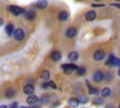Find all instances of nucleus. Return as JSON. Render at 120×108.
<instances>
[{"mask_svg": "<svg viewBox=\"0 0 120 108\" xmlns=\"http://www.w3.org/2000/svg\"><path fill=\"white\" fill-rule=\"evenodd\" d=\"M66 35H67V37H68V38H73V37L76 35V29H75L74 27H69V28L67 30Z\"/></svg>", "mask_w": 120, "mask_h": 108, "instance_id": "13", "label": "nucleus"}, {"mask_svg": "<svg viewBox=\"0 0 120 108\" xmlns=\"http://www.w3.org/2000/svg\"><path fill=\"white\" fill-rule=\"evenodd\" d=\"M50 100V98H49V96H47V95H44V96H42L41 97V99H40V100H41V102H43V103H46V102H48V100Z\"/></svg>", "mask_w": 120, "mask_h": 108, "instance_id": "23", "label": "nucleus"}, {"mask_svg": "<svg viewBox=\"0 0 120 108\" xmlns=\"http://www.w3.org/2000/svg\"><path fill=\"white\" fill-rule=\"evenodd\" d=\"M85 69L83 68V67H78V69H77V73L79 74V75H83L84 73H85Z\"/></svg>", "mask_w": 120, "mask_h": 108, "instance_id": "22", "label": "nucleus"}, {"mask_svg": "<svg viewBox=\"0 0 120 108\" xmlns=\"http://www.w3.org/2000/svg\"><path fill=\"white\" fill-rule=\"evenodd\" d=\"M38 101V98L37 97V96H34L33 94L32 95H29V97L27 98V100H26V102L28 103V104H35V103H37Z\"/></svg>", "mask_w": 120, "mask_h": 108, "instance_id": "7", "label": "nucleus"}, {"mask_svg": "<svg viewBox=\"0 0 120 108\" xmlns=\"http://www.w3.org/2000/svg\"><path fill=\"white\" fill-rule=\"evenodd\" d=\"M79 100L82 103H85V102H87V98L86 97H80L79 98Z\"/></svg>", "mask_w": 120, "mask_h": 108, "instance_id": "26", "label": "nucleus"}, {"mask_svg": "<svg viewBox=\"0 0 120 108\" xmlns=\"http://www.w3.org/2000/svg\"><path fill=\"white\" fill-rule=\"evenodd\" d=\"M104 5H95V4H93L92 5V7H103Z\"/></svg>", "mask_w": 120, "mask_h": 108, "instance_id": "32", "label": "nucleus"}, {"mask_svg": "<svg viewBox=\"0 0 120 108\" xmlns=\"http://www.w3.org/2000/svg\"><path fill=\"white\" fill-rule=\"evenodd\" d=\"M111 95V89L109 87H105L101 90V96L106 98V97H109Z\"/></svg>", "mask_w": 120, "mask_h": 108, "instance_id": "18", "label": "nucleus"}, {"mask_svg": "<svg viewBox=\"0 0 120 108\" xmlns=\"http://www.w3.org/2000/svg\"><path fill=\"white\" fill-rule=\"evenodd\" d=\"M24 17H25L27 20L32 21V20L35 19V17H36V13H35L33 10H27L26 12H24Z\"/></svg>", "mask_w": 120, "mask_h": 108, "instance_id": "8", "label": "nucleus"}, {"mask_svg": "<svg viewBox=\"0 0 120 108\" xmlns=\"http://www.w3.org/2000/svg\"><path fill=\"white\" fill-rule=\"evenodd\" d=\"M119 108H120V105H119Z\"/></svg>", "mask_w": 120, "mask_h": 108, "instance_id": "36", "label": "nucleus"}, {"mask_svg": "<svg viewBox=\"0 0 120 108\" xmlns=\"http://www.w3.org/2000/svg\"><path fill=\"white\" fill-rule=\"evenodd\" d=\"M50 86V85H49V83H44L42 85H41V87L42 88H48Z\"/></svg>", "mask_w": 120, "mask_h": 108, "instance_id": "28", "label": "nucleus"}, {"mask_svg": "<svg viewBox=\"0 0 120 108\" xmlns=\"http://www.w3.org/2000/svg\"><path fill=\"white\" fill-rule=\"evenodd\" d=\"M95 1H97V2H99V1H101V0H95Z\"/></svg>", "mask_w": 120, "mask_h": 108, "instance_id": "34", "label": "nucleus"}, {"mask_svg": "<svg viewBox=\"0 0 120 108\" xmlns=\"http://www.w3.org/2000/svg\"><path fill=\"white\" fill-rule=\"evenodd\" d=\"M8 9L14 15H20V14L23 13V9L18 6H9V7H8Z\"/></svg>", "mask_w": 120, "mask_h": 108, "instance_id": "2", "label": "nucleus"}, {"mask_svg": "<svg viewBox=\"0 0 120 108\" xmlns=\"http://www.w3.org/2000/svg\"><path fill=\"white\" fill-rule=\"evenodd\" d=\"M59 20L60 21H66L68 18V13L67 11H61L59 13V16H58Z\"/></svg>", "mask_w": 120, "mask_h": 108, "instance_id": "16", "label": "nucleus"}, {"mask_svg": "<svg viewBox=\"0 0 120 108\" xmlns=\"http://www.w3.org/2000/svg\"><path fill=\"white\" fill-rule=\"evenodd\" d=\"M3 23H4V21H3V19H2V18H0V26H2V25H3Z\"/></svg>", "mask_w": 120, "mask_h": 108, "instance_id": "31", "label": "nucleus"}, {"mask_svg": "<svg viewBox=\"0 0 120 108\" xmlns=\"http://www.w3.org/2000/svg\"><path fill=\"white\" fill-rule=\"evenodd\" d=\"M114 55L113 54H111L108 58V60L106 61V65L107 66H113V60H114Z\"/></svg>", "mask_w": 120, "mask_h": 108, "instance_id": "21", "label": "nucleus"}, {"mask_svg": "<svg viewBox=\"0 0 120 108\" xmlns=\"http://www.w3.org/2000/svg\"><path fill=\"white\" fill-rule=\"evenodd\" d=\"M48 5V1L47 0H38L37 2V8L39 9H43L47 7Z\"/></svg>", "mask_w": 120, "mask_h": 108, "instance_id": "10", "label": "nucleus"}, {"mask_svg": "<svg viewBox=\"0 0 120 108\" xmlns=\"http://www.w3.org/2000/svg\"><path fill=\"white\" fill-rule=\"evenodd\" d=\"M49 85H50V86H51L52 88H53V89L56 88V85L54 84V82H52V81H49Z\"/></svg>", "mask_w": 120, "mask_h": 108, "instance_id": "27", "label": "nucleus"}, {"mask_svg": "<svg viewBox=\"0 0 120 108\" xmlns=\"http://www.w3.org/2000/svg\"><path fill=\"white\" fill-rule=\"evenodd\" d=\"M118 75L120 76V68H119V69H118Z\"/></svg>", "mask_w": 120, "mask_h": 108, "instance_id": "33", "label": "nucleus"}, {"mask_svg": "<svg viewBox=\"0 0 120 108\" xmlns=\"http://www.w3.org/2000/svg\"><path fill=\"white\" fill-rule=\"evenodd\" d=\"M68 103H69L71 106L77 107V106L79 105V103H80V100H79V99H76V98H71V99H69Z\"/></svg>", "mask_w": 120, "mask_h": 108, "instance_id": "15", "label": "nucleus"}, {"mask_svg": "<svg viewBox=\"0 0 120 108\" xmlns=\"http://www.w3.org/2000/svg\"><path fill=\"white\" fill-rule=\"evenodd\" d=\"M61 68L63 69L64 73H66V74H70V73H72V71H73V70H75V69H78V67H77L75 64H73V63L62 65V66H61Z\"/></svg>", "mask_w": 120, "mask_h": 108, "instance_id": "1", "label": "nucleus"}, {"mask_svg": "<svg viewBox=\"0 0 120 108\" xmlns=\"http://www.w3.org/2000/svg\"><path fill=\"white\" fill-rule=\"evenodd\" d=\"M103 78H104V74L101 71H96L93 74V79L96 82H100V81L103 80Z\"/></svg>", "mask_w": 120, "mask_h": 108, "instance_id": "6", "label": "nucleus"}, {"mask_svg": "<svg viewBox=\"0 0 120 108\" xmlns=\"http://www.w3.org/2000/svg\"><path fill=\"white\" fill-rule=\"evenodd\" d=\"M120 65V59L118 57H114L113 60V66H119Z\"/></svg>", "mask_w": 120, "mask_h": 108, "instance_id": "25", "label": "nucleus"}, {"mask_svg": "<svg viewBox=\"0 0 120 108\" xmlns=\"http://www.w3.org/2000/svg\"><path fill=\"white\" fill-rule=\"evenodd\" d=\"M102 102H103V100L101 98H96L94 100V103H96V104H100Z\"/></svg>", "mask_w": 120, "mask_h": 108, "instance_id": "24", "label": "nucleus"}, {"mask_svg": "<svg viewBox=\"0 0 120 108\" xmlns=\"http://www.w3.org/2000/svg\"><path fill=\"white\" fill-rule=\"evenodd\" d=\"M115 1H120V0H115Z\"/></svg>", "mask_w": 120, "mask_h": 108, "instance_id": "35", "label": "nucleus"}, {"mask_svg": "<svg viewBox=\"0 0 120 108\" xmlns=\"http://www.w3.org/2000/svg\"><path fill=\"white\" fill-rule=\"evenodd\" d=\"M13 36H14V39H15L16 40H22V39L24 38V32H23L22 29L18 28V29H16V30L14 31Z\"/></svg>", "mask_w": 120, "mask_h": 108, "instance_id": "3", "label": "nucleus"}, {"mask_svg": "<svg viewBox=\"0 0 120 108\" xmlns=\"http://www.w3.org/2000/svg\"><path fill=\"white\" fill-rule=\"evenodd\" d=\"M112 6H113V7H116V8H120V4H112Z\"/></svg>", "mask_w": 120, "mask_h": 108, "instance_id": "30", "label": "nucleus"}, {"mask_svg": "<svg viewBox=\"0 0 120 108\" xmlns=\"http://www.w3.org/2000/svg\"><path fill=\"white\" fill-rule=\"evenodd\" d=\"M68 58L69 61L74 62V61H76V60L79 58V54H78L77 52H70V53L68 54Z\"/></svg>", "mask_w": 120, "mask_h": 108, "instance_id": "9", "label": "nucleus"}, {"mask_svg": "<svg viewBox=\"0 0 120 108\" xmlns=\"http://www.w3.org/2000/svg\"><path fill=\"white\" fill-rule=\"evenodd\" d=\"M35 91V88L32 85H26L24 87H23V93L26 94V95H32Z\"/></svg>", "mask_w": 120, "mask_h": 108, "instance_id": "5", "label": "nucleus"}, {"mask_svg": "<svg viewBox=\"0 0 120 108\" xmlns=\"http://www.w3.org/2000/svg\"><path fill=\"white\" fill-rule=\"evenodd\" d=\"M51 58H52L53 61H58V60L61 58V54H60V52H58V51H53V52L51 54Z\"/></svg>", "mask_w": 120, "mask_h": 108, "instance_id": "12", "label": "nucleus"}, {"mask_svg": "<svg viewBox=\"0 0 120 108\" xmlns=\"http://www.w3.org/2000/svg\"><path fill=\"white\" fill-rule=\"evenodd\" d=\"M40 77H41L42 80H48V79L50 78V71L47 70V69H44V70L41 72Z\"/></svg>", "mask_w": 120, "mask_h": 108, "instance_id": "17", "label": "nucleus"}, {"mask_svg": "<svg viewBox=\"0 0 120 108\" xmlns=\"http://www.w3.org/2000/svg\"><path fill=\"white\" fill-rule=\"evenodd\" d=\"M6 33L8 35V36H11V34L13 33V25L11 23H8L7 26H6Z\"/></svg>", "mask_w": 120, "mask_h": 108, "instance_id": "20", "label": "nucleus"}, {"mask_svg": "<svg viewBox=\"0 0 120 108\" xmlns=\"http://www.w3.org/2000/svg\"><path fill=\"white\" fill-rule=\"evenodd\" d=\"M17 106H18V103L17 102H13V103L10 104V107H17Z\"/></svg>", "mask_w": 120, "mask_h": 108, "instance_id": "29", "label": "nucleus"}, {"mask_svg": "<svg viewBox=\"0 0 120 108\" xmlns=\"http://www.w3.org/2000/svg\"><path fill=\"white\" fill-rule=\"evenodd\" d=\"M14 95H15V92H14L13 89H11V88L7 89V91H6V97H7V98L11 99V98L14 97Z\"/></svg>", "mask_w": 120, "mask_h": 108, "instance_id": "19", "label": "nucleus"}, {"mask_svg": "<svg viewBox=\"0 0 120 108\" xmlns=\"http://www.w3.org/2000/svg\"><path fill=\"white\" fill-rule=\"evenodd\" d=\"M86 85H87V87H88V93H89V94H98V90L97 88L93 87V86L89 84L88 81H86Z\"/></svg>", "mask_w": 120, "mask_h": 108, "instance_id": "14", "label": "nucleus"}, {"mask_svg": "<svg viewBox=\"0 0 120 108\" xmlns=\"http://www.w3.org/2000/svg\"><path fill=\"white\" fill-rule=\"evenodd\" d=\"M104 56H105V53H104L103 50H98V51L95 52V54H94V58H95L96 60H98V61L102 60V59L104 58Z\"/></svg>", "mask_w": 120, "mask_h": 108, "instance_id": "4", "label": "nucleus"}, {"mask_svg": "<svg viewBox=\"0 0 120 108\" xmlns=\"http://www.w3.org/2000/svg\"><path fill=\"white\" fill-rule=\"evenodd\" d=\"M96 18V12L94 10H90L85 14V19L87 21H93Z\"/></svg>", "mask_w": 120, "mask_h": 108, "instance_id": "11", "label": "nucleus"}]
</instances>
